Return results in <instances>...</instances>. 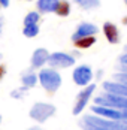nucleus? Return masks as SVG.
I'll return each mask as SVG.
<instances>
[{
	"label": "nucleus",
	"mask_w": 127,
	"mask_h": 130,
	"mask_svg": "<svg viewBox=\"0 0 127 130\" xmlns=\"http://www.w3.org/2000/svg\"><path fill=\"white\" fill-rule=\"evenodd\" d=\"M82 124L85 127L93 126V127H102L108 130H127V121H117V120H109L99 115H85L82 118Z\"/></svg>",
	"instance_id": "1"
},
{
	"label": "nucleus",
	"mask_w": 127,
	"mask_h": 130,
	"mask_svg": "<svg viewBox=\"0 0 127 130\" xmlns=\"http://www.w3.org/2000/svg\"><path fill=\"white\" fill-rule=\"evenodd\" d=\"M38 78H39V84L48 93H55L61 85V75L52 67L40 69L38 73Z\"/></svg>",
	"instance_id": "2"
},
{
	"label": "nucleus",
	"mask_w": 127,
	"mask_h": 130,
	"mask_svg": "<svg viewBox=\"0 0 127 130\" xmlns=\"http://www.w3.org/2000/svg\"><path fill=\"white\" fill-rule=\"evenodd\" d=\"M94 105H100V106H109V108H115V109H121L124 111L127 109V97L124 96H117V94H111V93H103L100 96H97L94 99Z\"/></svg>",
	"instance_id": "3"
},
{
	"label": "nucleus",
	"mask_w": 127,
	"mask_h": 130,
	"mask_svg": "<svg viewBox=\"0 0 127 130\" xmlns=\"http://www.w3.org/2000/svg\"><path fill=\"white\" fill-rule=\"evenodd\" d=\"M55 114V106L51 103H42L38 102L31 106L30 109V118L36 123H45L48 118H51Z\"/></svg>",
	"instance_id": "4"
},
{
	"label": "nucleus",
	"mask_w": 127,
	"mask_h": 130,
	"mask_svg": "<svg viewBox=\"0 0 127 130\" xmlns=\"http://www.w3.org/2000/svg\"><path fill=\"white\" fill-rule=\"evenodd\" d=\"M48 64L52 69H67V67L75 64V57L70 55V54H66V52H60V51L52 52V54H50Z\"/></svg>",
	"instance_id": "5"
},
{
	"label": "nucleus",
	"mask_w": 127,
	"mask_h": 130,
	"mask_svg": "<svg viewBox=\"0 0 127 130\" xmlns=\"http://www.w3.org/2000/svg\"><path fill=\"white\" fill-rule=\"evenodd\" d=\"M72 78L73 82L79 87H87L91 84L93 81V69L88 64H79L73 69V73H72Z\"/></svg>",
	"instance_id": "6"
},
{
	"label": "nucleus",
	"mask_w": 127,
	"mask_h": 130,
	"mask_svg": "<svg viewBox=\"0 0 127 130\" xmlns=\"http://www.w3.org/2000/svg\"><path fill=\"white\" fill-rule=\"evenodd\" d=\"M94 90H96V84L91 82L90 85L84 87V90L76 96V102H75V106H73V111H72L73 115H79L85 109V106L88 105V100H90V97H91V94L94 93Z\"/></svg>",
	"instance_id": "7"
},
{
	"label": "nucleus",
	"mask_w": 127,
	"mask_h": 130,
	"mask_svg": "<svg viewBox=\"0 0 127 130\" xmlns=\"http://www.w3.org/2000/svg\"><path fill=\"white\" fill-rule=\"evenodd\" d=\"M96 33H99V27L91 23H81L76 27V31L72 35V42H75L79 38H85V36H96Z\"/></svg>",
	"instance_id": "8"
},
{
	"label": "nucleus",
	"mask_w": 127,
	"mask_h": 130,
	"mask_svg": "<svg viewBox=\"0 0 127 130\" xmlns=\"http://www.w3.org/2000/svg\"><path fill=\"white\" fill-rule=\"evenodd\" d=\"M102 87H103V90L106 91V93L127 97V85L123 84V82H118V81H105Z\"/></svg>",
	"instance_id": "9"
},
{
	"label": "nucleus",
	"mask_w": 127,
	"mask_h": 130,
	"mask_svg": "<svg viewBox=\"0 0 127 130\" xmlns=\"http://www.w3.org/2000/svg\"><path fill=\"white\" fill-rule=\"evenodd\" d=\"M48 58H50L48 50H45V48L35 50V52L31 54V67H35V69L43 67L45 63H48Z\"/></svg>",
	"instance_id": "10"
},
{
	"label": "nucleus",
	"mask_w": 127,
	"mask_h": 130,
	"mask_svg": "<svg viewBox=\"0 0 127 130\" xmlns=\"http://www.w3.org/2000/svg\"><path fill=\"white\" fill-rule=\"evenodd\" d=\"M103 35L106 40L109 43H118L120 42V31H118V27L115 26L114 23L111 21H106L103 24Z\"/></svg>",
	"instance_id": "11"
},
{
	"label": "nucleus",
	"mask_w": 127,
	"mask_h": 130,
	"mask_svg": "<svg viewBox=\"0 0 127 130\" xmlns=\"http://www.w3.org/2000/svg\"><path fill=\"white\" fill-rule=\"evenodd\" d=\"M57 3H58V0H38L36 6L40 13H51L55 12Z\"/></svg>",
	"instance_id": "12"
},
{
	"label": "nucleus",
	"mask_w": 127,
	"mask_h": 130,
	"mask_svg": "<svg viewBox=\"0 0 127 130\" xmlns=\"http://www.w3.org/2000/svg\"><path fill=\"white\" fill-rule=\"evenodd\" d=\"M39 82V78L38 75L30 69V70H27L25 73H23V76H21V84H23V87H27V88H33L36 84Z\"/></svg>",
	"instance_id": "13"
},
{
	"label": "nucleus",
	"mask_w": 127,
	"mask_h": 130,
	"mask_svg": "<svg viewBox=\"0 0 127 130\" xmlns=\"http://www.w3.org/2000/svg\"><path fill=\"white\" fill-rule=\"evenodd\" d=\"M73 43H75L76 48H79V50H87V48L93 46V45L96 43V36H85V38H79V39H76Z\"/></svg>",
	"instance_id": "14"
},
{
	"label": "nucleus",
	"mask_w": 127,
	"mask_h": 130,
	"mask_svg": "<svg viewBox=\"0 0 127 130\" xmlns=\"http://www.w3.org/2000/svg\"><path fill=\"white\" fill-rule=\"evenodd\" d=\"M73 2L84 11H91L100 6V0H73Z\"/></svg>",
	"instance_id": "15"
},
{
	"label": "nucleus",
	"mask_w": 127,
	"mask_h": 130,
	"mask_svg": "<svg viewBox=\"0 0 127 130\" xmlns=\"http://www.w3.org/2000/svg\"><path fill=\"white\" fill-rule=\"evenodd\" d=\"M55 13L58 17H67L70 13V3L67 0H58L57 8H55Z\"/></svg>",
	"instance_id": "16"
},
{
	"label": "nucleus",
	"mask_w": 127,
	"mask_h": 130,
	"mask_svg": "<svg viewBox=\"0 0 127 130\" xmlns=\"http://www.w3.org/2000/svg\"><path fill=\"white\" fill-rule=\"evenodd\" d=\"M23 35L25 38H36L39 35V26L38 24H31V26H24L23 28Z\"/></svg>",
	"instance_id": "17"
},
{
	"label": "nucleus",
	"mask_w": 127,
	"mask_h": 130,
	"mask_svg": "<svg viewBox=\"0 0 127 130\" xmlns=\"http://www.w3.org/2000/svg\"><path fill=\"white\" fill-rule=\"evenodd\" d=\"M39 20H40V15H39V12H36V11H31V12H28L27 15H25V18H24V26L38 24Z\"/></svg>",
	"instance_id": "18"
},
{
	"label": "nucleus",
	"mask_w": 127,
	"mask_h": 130,
	"mask_svg": "<svg viewBox=\"0 0 127 130\" xmlns=\"http://www.w3.org/2000/svg\"><path fill=\"white\" fill-rule=\"evenodd\" d=\"M27 87H21V88H15V90L11 93V97H13V99H23V97H25L27 96Z\"/></svg>",
	"instance_id": "19"
},
{
	"label": "nucleus",
	"mask_w": 127,
	"mask_h": 130,
	"mask_svg": "<svg viewBox=\"0 0 127 130\" xmlns=\"http://www.w3.org/2000/svg\"><path fill=\"white\" fill-rule=\"evenodd\" d=\"M114 79H115V81H118V82H123V84H126V85H127V73H126V72H118V73H115Z\"/></svg>",
	"instance_id": "20"
},
{
	"label": "nucleus",
	"mask_w": 127,
	"mask_h": 130,
	"mask_svg": "<svg viewBox=\"0 0 127 130\" xmlns=\"http://www.w3.org/2000/svg\"><path fill=\"white\" fill-rule=\"evenodd\" d=\"M118 61H120V66H127V52L123 54V55H120Z\"/></svg>",
	"instance_id": "21"
},
{
	"label": "nucleus",
	"mask_w": 127,
	"mask_h": 130,
	"mask_svg": "<svg viewBox=\"0 0 127 130\" xmlns=\"http://www.w3.org/2000/svg\"><path fill=\"white\" fill-rule=\"evenodd\" d=\"M6 75V67L5 66H0V81H2V78Z\"/></svg>",
	"instance_id": "22"
},
{
	"label": "nucleus",
	"mask_w": 127,
	"mask_h": 130,
	"mask_svg": "<svg viewBox=\"0 0 127 130\" xmlns=\"http://www.w3.org/2000/svg\"><path fill=\"white\" fill-rule=\"evenodd\" d=\"M9 3H11V0H0L2 8H8V6H9Z\"/></svg>",
	"instance_id": "23"
},
{
	"label": "nucleus",
	"mask_w": 127,
	"mask_h": 130,
	"mask_svg": "<svg viewBox=\"0 0 127 130\" xmlns=\"http://www.w3.org/2000/svg\"><path fill=\"white\" fill-rule=\"evenodd\" d=\"M87 130H108V129H102V127H93V126H88V127H85Z\"/></svg>",
	"instance_id": "24"
},
{
	"label": "nucleus",
	"mask_w": 127,
	"mask_h": 130,
	"mask_svg": "<svg viewBox=\"0 0 127 130\" xmlns=\"http://www.w3.org/2000/svg\"><path fill=\"white\" fill-rule=\"evenodd\" d=\"M121 67V72H126L127 73V66H120Z\"/></svg>",
	"instance_id": "25"
},
{
	"label": "nucleus",
	"mask_w": 127,
	"mask_h": 130,
	"mask_svg": "<svg viewBox=\"0 0 127 130\" xmlns=\"http://www.w3.org/2000/svg\"><path fill=\"white\" fill-rule=\"evenodd\" d=\"M28 130H40L39 127H31V129H28Z\"/></svg>",
	"instance_id": "26"
},
{
	"label": "nucleus",
	"mask_w": 127,
	"mask_h": 130,
	"mask_svg": "<svg viewBox=\"0 0 127 130\" xmlns=\"http://www.w3.org/2000/svg\"><path fill=\"white\" fill-rule=\"evenodd\" d=\"M3 24V17H0V26Z\"/></svg>",
	"instance_id": "27"
},
{
	"label": "nucleus",
	"mask_w": 127,
	"mask_h": 130,
	"mask_svg": "<svg viewBox=\"0 0 127 130\" xmlns=\"http://www.w3.org/2000/svg\"><path fill=\"white\" fill-rule=\"evenodd\" d=\"M123 24H127V18H124V20H123Z\"/></svg>",
	"instance_id": "28"
},
{
	"label": "nucleus",
	"mask_w": 127,
	"mask_h": 130,
	"mask_svg": "<svg viewBox=\"0 0 127 130\" xmlns=\"http://www.w3.org/2000/svg\"><path fill=\"white\" fill-rule=\"evenodd\" d=\"M0 35H2V26H0Z\"/></svg>",
	"instance_id": "29"
},
{
	"label": "nucleus",
	"mask_w": 127,
	"mask_h": 130,
	"mask_svg": "<svg viewBox=\"0 0 127 130\" xmlns=\"http://www.w3.org/2000/svg\"><path fill=\"white\" fill-rule=\"evenodd\" d=\"M0 123H2V115H0Z\"/></svg>",
	"instance_id": "30"
},
{
	"label": "nucleus",
	"mask_w": 127,
	"mask_h": 130,
	"mask_svg": "<svg viewBox=\"0 0 127 130\" xmlns=\"http://www.w3.org/2000/svg\"><path fill=\"white\" fill-rule=\"evenodd\" d=\"M124 3H126V5H127V0H124Z\"/></svg>",
	"instance_id": "31"
},
{
	"label": "nucleus",
	"mask_w": 127,
	"mask_h": 130,
	"mask_svg": "<svg viewBox=\"0 0 127 130\" xmlns=\"http://www.w3.org/2000/svg\"><path fill=\"white\" fill-rule=\"evenodd\" d=\"M126 52H127V45H126Z\"/></svg>",
	"instance_id": "32"
},
{
	"label": "nucleus",
	"mask_w": 127,
	"mask_h": 130,
	"mask_svg": "<svg viewBox=\"0 0 127 130\" xmlns=\"http://www.w3.org/2000/svg\"><path fill=\"white\" fill-rule=\"evenodd\" d=\"M27 2H31V0H27Z\"/></svg>",
	"instance_id": "33"
},
{
	"label": "nucleus",
	"mask_w": 127,
	"mask_h": 130,
	"mask_svg": "<svg viewBox=\"0 0 127 130\" xmlns=\"http://www.w3.org/2000/svg\"><path fill=\"white\" fill-rule=\"evenodd\" d=\"M0 58H2V54H0Z\"/></svg>",
	"instance_id": "34"
},
{
	"label": "nucleus",
	"mask_w": 127,
	"mask_h": 130,
	"mask_svg": "<svg viewBox=\"0 0 127 130\" xmlns=\"http://www.w3.org/2000/svg\"><path fill=\"white\" fill-rule=\"evenodd\" d=\"M0 8H2V5H0Z\"/></svg>",
	"instance_id": "35"
},
{
	"label": "nucleus",
	"mask_w": 127,
	"mask_h": 130,
	"mask_svg": "<svg viewBox=\"0 0 127 130\" xmlns=\"http://www.w3.org/2000/svg\"><path fill=\"white\" fill-rule=\"evenodd\" d=\"M85 130H87V129H85Z\"/></svg>",
	"instance_id": "36"
}]
</instances>
